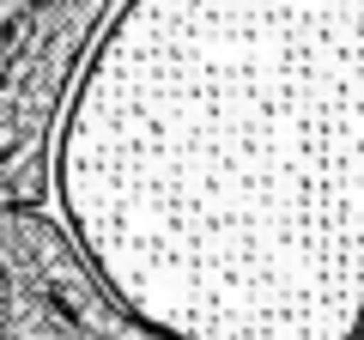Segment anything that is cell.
Instances as JSON below:
<instances>
[{
	"label": "cell",
	"instance_id": "cell-1",
	"mask_svg": "<svg viewBox=\"0 0 364 340\" xmlns=\"http://www.w3.org/2000/svg\"><path fill=\"white\" fill-rule=\"evenodd\" d=\"M55 195L170 340H364V0H128Z\"/></svg>",
	"mask_w": 364,
	"mask_h": 340
},
{
	"label": "cell",
	"instance_id": "cell-2",
	"mask_svg": "<svg viewBox=\"0 0 364 340\" xmlns=\"http://www.w3.org/2000/svg\"><path fill=\"white\" fill-rule=\"evenodd\" d=\"M6 340H170L116 304L49 207L6 201Z\"/></svg>",
	"mask_w": 364,
	"mask_h": 340
}]
</instances>
